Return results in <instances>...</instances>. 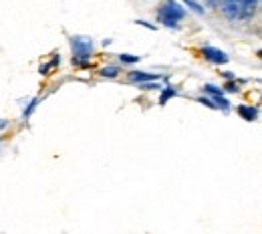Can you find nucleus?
<instances>
[{"mask_svg": "<svg viewBox=\"0 0 262 234\" xmlns=\"http://www.w3.org/2000/svg\"><path fill=\"white\" fill-rule=\"evenodd\" d=\"M119 59H121L123 63H137L141 57H135V55H127V53H123V55H119Z\"/></svg>", "mask_w": 262, "mask_h": 234, "instance_id": "obj_11", "label": "nucleus"}, {"mask_svg": "<svg viewBox=\"0 0 262 234\" xmlns=\"http://www.w3.org/2000/svg\"><path fill=\"white\" fill-rule=\"evenodd\" d=\"M184 14H186V10L173 0L165 2L164 6L160 8V20L164 23L165 27H176V23L184 18Z\"/></svg>", "mask_w": 262, "mask_h": 234, "instance_id": "obj_2", "label": "nucleus"}, {"mask_svg": "<svg viewBox=\"0 0 262 234\" xmlns=\"http://www.w3.org/2000/svg\"><path fill=\"white\" fill-rule=\"evenodd\" d=\"M182 2H186V4H188L192 10H196V12H204V8L200 6V2H198V0H182Z\"/></svg>", "mask_w": 262, "mask_h": 234, "instance_id": "obj_12", "label": "nucleus"}, {"mask_svg": "<svg viewBox=\"0 0 262 234\" xmlns=\"http://www.w3.org/2000/svg\"><path fill=\"white\" fill-rule=\"evenodd\" d=\"M238 113H240V117L246 119V121H254L256 115H258L256 107H252V105H240V107H238Z\"/></svg>", "mask_w": 262, "mask_h": 234, "instance_id": "obj_6", "label": "nucleus"}, {"mask_svg": "<svg viewBox=\"0 0 262 234\" xmlns=\"http://www.w3.org/2000/svg\"><path fill=\"white\" fill-rule=\"evenodd\" d=\"M2 127H6V121H4V119L0 121V130H2Z\"/></svg>", "mask_w": 262, "mask_h": 234, "instance_id": "obj_15", "label": "nucleus"}, {"mask_svg": "<svg viewBox=\"0 0 262 234\" xmlns=\"http://www.w3.org/2000/svg\"><path fill=\"white\" fill-rule=\"evenodd\" d=\"M256 2L258 0H242V16H250L256 8Z\"/></svg>", "mask_w": 262, "mask_h": 234, "instance_id": "obj_7", "label": "nucleus"}, {"mask_svg": "<svg viewBox=\"0 0 262 234\" xmlns=\"http://www.w3.org/2000/svg\"><path fill=\"white\" fill-rule=\"evenodd\" d=\"M160 79V75H154V73H143V71H131L129 73V81L133 83H151V81H158Z\"/></svg>", "mask_w": 262, "mask_h": 234, "instance_id": "obj_5", "label": "nucleus"}, {"mask_svg": "<svg viewBox=\"0 0 262 234\" xmlns=\"http://www.w3.org/2000/svg\"><path fill=\"white\" fill-rule=\"evenodd\" d=\"M204 91L210 93L212 97H222V89H218V87H214V85H204Z\"/></svg>", "mask_w": 262, "mask_h": 234, "instance_id": "obj_10", "label": "nucleus"}, {"mask_svg": "<svg viewBox=\"0 0 262 234\" xmlns=\"http://www.w3.org/2000/svg\"><path fill=\"white\" fill-rule=\"evenodd\" d=\"M200 103H202V105H208V107H216V105H214V103H212V101L204 99V97H202V99H200Z\"/></svg>", "mask_w": 262, "mask_h": 234, "instance_id": "obj_14", "label": "nucleus"}, {"mask_svg": "<svg viewBox=\"0 0 262 234\" xmlns=\"http://www.w3.org/2000/svg\"><path fill=\"white\" fill-rule=\"evenodd\" d=\"M173 95H176V89H173V87H167L164 93H162V97H160V105H165L167 99H171Z\"/></svg>", "mask_w": 262, "mask_h": 234, "instance_id": "obj_8", "label": "nucleus"}, {"mask_svg": "<svg viewBox=\"0 0 262 234\" xmlns=\"http://www.w3.org/2000/svg\"><path fill=\"white\" fill-rule=\"evenodd\" d=\"M222 12L230 20H236L242 16V0H224L222 4Z\"/></svg>", "mask_w": 262, "mask_h": 234, "instance_id": "obj_3", "label": "nucleus"}, {"mask_svg": "<svg viewBox=\"0 0 262 234\" xmlns=\"http://www.w3.org/2000/svg\"><path fill=\"white\" fill-rule=\"evenodd\" d=\"M226 91H238V85H234V83H228V85H226Z\"/></svg>", "mask_w": 262, "mask_h": 234, "instance_id": "obj_13", "label": "nucleus"}, {"mask_svg": "<svg viewBox=\"0 0 262 234\" xmlns=\"http://www.w3.org/2000/svg\"><path fill=\"white\" fill-rule=\"evenodd\" d=\"M202 55H204L208 61H212V63H218V65H224V63H228V55H226L224 51L216 49V47H204V49H202Z\"/></svg>", "mask_w": 262, "mask_h": 234, "instance_id": "obj_4", "label": "nucleus"}, {"mask_svg": "<svg viewBox=\"0 0 262 234\" xmlns=\"http://www.w3.org/2000/svg\"><path fill=\"white\" fill-rule=\"evenodd\" d=\"M208 2H216V0H208Z\"/></svg>", "mask_w": 262, "mask_h": 234, "instance_id": "obj_16", "label": "nucleus"}, {"mask_svg": "<svg viewBox=\"0 0 262 234\" xmlns=\"http://www.w3.org/2000/svg\"><path fill=\"white\" fill-rule=\"evenodd\" d=\"M117 73H119V69L117 67H103L101 69V75H103V77H109V79L117 77Z\"/></svg>", "mask_w": 262, "mask_h": 234, "instance_id": "obj_9", "label": "nucleus"}, {"mask_svg": "<svg viewBox=\"0 0 262 234\" xmlns=\"http://www.w3.org/2000/svg\"><path fill=\"white\" fill-rule=\"evenodd\" d=\"M71 47H73V53H75L73 63H85L93 53V40L89 36H73Z\"/></svg>", "mask_w": 262, "mask_h": 234, "instance_id": "obj_1", "label": "nucleus"}]
</instances>
